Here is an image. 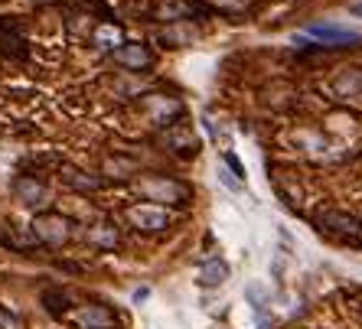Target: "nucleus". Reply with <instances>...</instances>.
I'll return each mask as SVG.
<instances>
[{
	"label": "nucleus",
	"instance_id": "nucleus-1",
	"mask_svg": "<svg viewBox=\"0 0 362 329\" xmlns=\"http://www.w3.org/2000/svg\"><path fill=\"white\" fill-rule=\"evenodd\" d=\"M144 196L151 199L153 205H183L189 199V186L180 183V179H170V177H153L144 183Z\"/></svg>",
	"mask_w": 362,
	"mask_h": 329
},
{
	"label": "nucleus",
	"instance_id": "nucleus-14",
	"mask_svg": "<svg viewBox=\"0 0 362 329\" xmlns=\"http://www.w3.org/2000/svg\"><path fill=\"white\" fill-rule=\"evenodd\" d=\"M147 294H151V290H147V287H141V290H134V300H137V304H141V300H147Z\"/></svg>",
	"mask_w": 362,
	"mask_h": 329
},
{
	"label": "nucleus",
	"instance_id": "nucleus-6",
	"mask_svg": "<svg viewBox=\"0 0 362 329\" xmlns=\"http://www.w3.org/2000/svg\"><path fill=\"white\" fill-rule=\"evenodd\" d=\"M76 326L78 329H115V316L108 306H82L76 313Z\"/></svg>",
	"mask_w": 362,
	"mask_h": 329
},
{
	"label": "nucleus",
	"instance_id": "nucleus-5",
	"mask_svg": "<svg viewBox=\"0 0 362 329\" xmlns=\"http://www.w3.org/2000/svg\"><path fill=\"white\" fill-rule=\"evenodd\" d=\"M111 56H115V62H121L124 68H134V72H141V68H147L153 62V56L147 52L144 42H121Z\"/></svg>",
	"mask_w": 362,
	"mask_h": 329
},
{
	"label": "nucleus",
	"instance_id": "nucleus-8",
	"mask_svg": "<svg viewBox=\"0 0 362 329\" xmlns=\"http://www.w3.org/2000/svg\"><path fill=\"white\" fill-rule=\"evenodd\" d=\"M307 33L317 36V40H327V42H359V33H353V30H339V26H327V23L307 26Z\"/></svg>",
	"mask_w": 362,
	"mask_h": 329
},
{
	"label": "nucleus",
	"instance_id": "nucleus-2",
	"mask_svg": "<svg viewBox=\"0 0 362 329\" xmlns=\"http://www.w3.org/2000/svg\"><path fill=\"white\" fill-rule=\"evenodd\" d=\"M124 219L131 222V228H137V232H163V228H170V212L163 209V205H153V203H141V205H131V209L124 212Z\"/></svg>",
	"mask_w": 362,
	"mask_h": 329
},
{
	"label": "nucleus",
	"instance_id": "nucleus-12",
	"mask_svg": "<svg viewBox=\"0 0 362 329\" xmlns=\"http://www.w3.org/2000/svg\"><path fill=\"white\" fill-rule=\"evenodd\" d=\"M0 329H26V326H23V320H20L17 313H10V310L0 306Z\"/></svg>",
	"mask_w": 362,
	"mask_h": 329
},
{
	"label": "nucleus",
	"instance_id": "nucleus-4",
	"mask_svg": "<svg viewBox=\"0 0 362 329\" xmlns=\"http://www.w3.org/2000/svg\"><path fill=\"white\" fill-rule=\"evenodd\" d=\"M317 222H320L323 228H329V232L343 235V238H353V241L362 238V222L353 219V215H346V212H320Z\"/></svg>",
	"mask_w": 362,
	"mask_h": 329
},
{
	"label": "nucleus",
	"instance_id": "nucleus-3",
	"mask_svg": "<svg viewBox=\"0 0 362 329\" xmlns=\"http://www.w3.org/2000/svg\"><path fill=\"white\" fill-rule=\"evenodd\" d=\"M33 232L36 238H40L42 245H62V241H69V235H72V222L66 219V215H59V212H46V215H40V219L33 222Z\"/></svg>",
	"mask_w": 362,
	"mask_h": 329
},
{
	"label": "nucleus",
	"instance_id": "nucleus-13",
	"mask_svg": "<svg viewBox=\"0 0 362 329\" xmlns=\"http://www.w3.org/2000/svg\"><path fill=\"white\" fill-rule=\"evenodd\" d=\"M226 163H228V167H232V169H235V177H238V179L245 177V167H242V160H238L235 153H226Z\"/></svg>",
	"mask_w": 362,
	"mask_h": 329
},
{
	"label": "nucleus",
	"instance_id": "nucleus-11",
	"mask_svg": "<svg viewBox=\"0 0 362 329\" xmlns=\"http://www.w3.org/2000/svg\"><path fill=\"white\" fill-rule=\"evenodd\" d=\"M42 304H46V310L49 313L62 316V313L69 310V297L62 294V290H49V294H42Z\"/></svg>",
	"mask_w": 362,
	"mask_h": 329
},
{
	"label": "nucleus",
	"instance_id": "nucleus-7",
	"mask_svg": "<svg viewBox=\"0 0 362 329\" xmlns=\"http://www.w3.org/2000/svg\"><path fill=\"white\" fill-rule=\"evenodd\" d=\"M13 193L20 196V203H26V205H40L42 199H46V186H42L36 177H20L17 183H13Z\"/></svg>",
	"mask_w": 362,
	"mask_h": 329
},
{
	"label": "nucleus",
	"instance_id": "nucleus-10",
	"mask_svg": "<svg viewBox=\"0 0 362 329\" xmlns=\"http://www.w3.org/2000/svg\"><path fill=\"white\" fill-rule=\"evenodd\" d=\"M88 241L101 251H111V248H118V232H115V225H92L88 228Z\"/></svg>",
	"mask_w": 362,
	"mask_h": 329
},
{
	"label": "nucleus",
	"instance_id": "nucleus-15",
	"mask_svg": "<svg viewBox=\"0 0 362 329\" xmlns=\"http://www.w3.org/2000/svg\"><path fill=\"white\" fill-rule=\"evenodd\" d=\"M353 13H356V17H362V4H356V7H353Z\"/></svg>",
	"mask_w": 362,
	"mask_h": 329
},
{
	"label": "nucleus",
	"instance_id": "nucleus-9",
	"mask_svg": "<svg viewBox=\"0 0 362 329\" xmlns=\"http://www.w3.org/2000/svg\"><path fill=\"white\" fill-rule=\"evenodd\" d=\"M222 280H228V264L222 258H209L199 270V284L202 287H219Z\"/></svg>",
	"mask_w": 362,
	"mask_h": 329
}]
</instances>
